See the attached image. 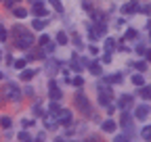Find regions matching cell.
Here are the masks:
<instances>
[{"instance_id": "obj_1", "label": "cell", "mask_w": 151, "mask_h": 142, "mask_svg": "<svg viewBox=\"0 0 151 142\" xmlns=\"http://www.w3.org/2000/svg\"><path fill=\"white\" fill-rule=\"evenodd\" d=\"M11 38H13V42H15V46H17V48L27 50V48H32V46H34V36H32L23 25H19V23L11 27Z\"/></svg>"}, {"instance_id": "obj_2", "label": "cell", "mask_w": 151, "mask_h": 142, "mask_svg": "<svg viewBox=\"0 0 151 142\" xmlns=\"http://www.w3.org/2000/svg\"><path fill=\"white\" fill-rule=\"evenodd\" d=\"M2 94H4V100H13V102H19V100H21V96H23V92L19 90V86H17V84H9V86H4Z\"/></svg>"}, {"instance_id": "obj_3", "label": "cell", "mask_w": 151, "mask_h": 142, "mask_svg": "<svg viewBox=\"0 0 151 142\" xmlns=\"http://www.w3.org/2000/svg\"><path fill=\"white\" fill-rule=\"evenodd\" d=\"M120 128L124 130V134H128L132 138V117L126 109H122V117H120Z\"/></svg>"}, {"instance_id": "obj_4", "label": "cell", "mask_w": 151, "mask_h": 142, "mask_svg": "<svg viewBox=\"0 0 151 142\" xmlns=\"http://www.w3.org/2000/svg\"><path fill=\"white\" fill-rule=\"evenodd\" d=\"M76 104H78V109L82 111V113H90V102H88V98H86V94L84 92H78L76 94Z\"/></svg>"}, {"instance_id": "obj_5", "label": "cell", "mask_w": 151, "mask_h": 142, "mask_svg": "<svg viewBox=\"0 0 151 142\" xmlns=\"http://www.w3.org/2000/svg\"><path fill=\"white\" fill-rule=\"evenodd\" d=\"M55 117H57V123H59V126H69L71 123V111L69 109H59V113Z\"/></svg>"}, {"instance_id": "obj_6", "label": "cell", "mask_w": 151, "mask_h": 142, "mask_svg": "<svg viewBox=\"0 0 151 142\" xmlns=\"http://www.w3.org/2000/svg\"><path fill=\"white\" fill-rule=\"evenodd\" d=\"M139 0H128V2L122 6V13L124 15H134V13H139Z\"/></svg>"}, {"instance_id": "obj_7", "label": "cell", "mask_w": 151, "mask_h": 142, "mask_svg": "<svg viewBox=\"0 0 151 142\" xmlns=\"http://www.w3.org/2000/svg\"><path fill=\"white\" fill-rule=\"evenodd\" d=\"M48 96H50V100H59L63 94H61V90H59V86H57V82L55 80H50L48 82Z\"/></svg>"}, {"instance_id": "obj_8", "label": "cell", "mask_w": 151, "mask_h": 142, "mask_svg": "<svg viewBox=\"0 0 151 142\" xmlns=\"http://www.w3.org/2000/svg\"><path fill=\"white\" fill-rule=\"evenodd\" d=\"M134 117H137V119H141V121H145V119L149 117V104H147V102L134 109Z\"/></svg>"}, {"instance_id": "obj_9", "label": "cell", "mask_w": 151, "mask_h": 142, "mask_svg": "<svg viewBox=\"0 0 151 142\" xmlns=\"http://www.w3.org/2000/svg\"><path fill=\"white\" fill-rule=\"evenodd\" d=\"M101 130H103V132H107V134H113V132L118 130V123L113 121V119H107V121H103V123H101Z\"/></svg>"}, {"instance_id": "obj_10", "label": "cell", "mask_w": 151, "mask_h": 142, "mask_svg": "<svg viewBox=\"0 0 151 142\" xmlns=\"http://www.w3.org/2000/svg\"><path fill=\"white\" fill-rule=\"evenodd\" d=\"M132 104H134V98H132V96H128V94H124V96L120 98V102H118V107H120V109H130Z\"/></svg>"}, {"instance_id": "obj_11", "label": "cell", "mask_w": 151, "mask_h": 142, "mask_svg": "<svg viewBox=\"0 0 151 142\" xmlns=\"http://www.w3.org/2000/svg\"><path fill=\"white\" fill-rule=\"evenodd\" d=\"M32 13H34L36 17H46V15H48V11H46V6H44L42 2H38V4H34V9H32Z\"/></svg>"}, {"instance_id": "obj_12", "label": "cell", "mask_w": 151, "mask_h": 142, "mask_svg": "<svg viewBox=\"0 0 151 142\" xmlns=\"http://www.w3.org/2000/svg\"><path fill=\"white\" fill-rule=\"evenodd\" d=\"M36 73H38L36 69H27V67H23V69H21V75H19V77H21L23 82H29V80L36 75Z\"/></svg>"}, {"instance_id": "obj_13", "label": "cell", "mask_w": 151, "mask_h": 142, "mask_svg": "<svg viewBox=\"0 0 151 142\" xmlns=\"http://www.w3.org/2000/svg\"><path fill=\"white\" fill-rule=\"evenodd\" d=\"M90 17L94 19V23H107V15L99 13V11H90Z\"/></svg>"}, {"instance_id": "obj_14", "label": "cell", "mask_w": 151, "mask_h": 142, "mask_svg": "<svg viewBox=\"0 0 151 142\" xmlns=\"http://www.w3.org/2000/svg\"><path fill=\"white\" fill-rule=\"evenodd\" d=\"M103 80H105V84H109V86H111V84H120V82H122V73H111V75H105Z\"/></svg>"}, {"instance_id": "obj_15", "label": "cell", "mask_w": 151, "mask_h": 142, "mask_svg": "<svg viewBox=\"0 0 151 142\" xmlns=\"http://www.w3.org/2000/svg\"><path fill=\"white\" fill-rule=\"evenodd\" d=\"M139 88H141V90H139V96L147 102V100H149V96H151V88H149L147 84H143V86H139Z\"/></svg>"}, {"instance_id": "obj_16", "label": "cell", "mask_w": 151, "mask_h": 142, "mask_svg": "<svg viewBox=\"0 0 151 142\" xmlns=\"http://www.w3.org/2000/svg\"><path fill=\"white\" fill-rule=\"evenodd\" d=\"M11 11H13V15L17 17V19H23V17H27V9H23V6H13Z\"/></svg>"}, {"instance_id": "obj_17", "label": "cell", "mask_w": 151, "mask_h": 142, "mask_svg": "<svg viewBox=\"0 0 151 142\" xmlns=\"http://www.w3.org/2000/svg\"><path fill=\"white\" fill-rule=\"evenodd\" d=\"M44 126H46L48 130H57V126H59V123H57V121L52 119V115L48 113V115H44Z\"/></svg>"}, {"instance_id": "obj_18", "label": "cell", "mask_w": 151, "mask_h": 142, "mask_svg": "<svg viewBox=\"0 0 151 142\" xmlns=\"http://www.w3.org/2000/svg\"><path fill=\"white\" fill-rule=\"evenodd\" d=\"M61 67V61H55V59H50V61H46V71H50V73H55L57 69Z\"/></svg>"}, {"instance_id": "obj_19", "label": "cell", "mask_w": 151, "mask_h": 142, "mask_svg": "<svg viewBox=\"0 0 151 142\" xmlns=\"http://www.w3.org/2000/svg\"><path fill=\"white\" fill-rule=\"evenodd\" d=\"M88 69H90L92 75H101V73H103V69H101V65H99L97 61H94V63H88Z\"/></svg>"}, {"instance_id": "obj_20", "label": "cell", "mask_w": 151, "mask_h": 142, "mask_svg": "<svg viewBox=\"0 0 151 142\" xmlns=\"http://www.w3.org/2000/svg\"><path fill=\"white\" fill-rule=\"evenodd\" d=\"M132 67H134L137 71H139V73H145V71H147V61H137V63H132Z\"/></svg>"}, {"instance_id": "obj_21", "label": "cell", "mask_w": 151, "mask_h": 142, "mask_svg": "<svg viewBox=\"0 0 151 142\" xmlns=\"http://www.w3.org/2000/svg\"><path fill=\"white\" fill-rule=\"evenodd\" d=\"M32 27H34V29H38V31H40V29H44V27H46V21H42V19H40V17H36V19L32 21Z\"/></svg>"}, {"instance_id": "obj_22", "label": "cell", "mask_w": 151, "mask_h": 142, "mask_svg": "<svg viewBox=\"0 0 151 142\" xmlns=\"http://www.w3.org/2000/svg\"><path fill=\"white\" fill-rule=\"evenodd\" d=\"M67 42H69V38H67V33H65V31H59V33H57V44L65 46Z\"/></svg>"}, {"instance_id": "obj_23", "label": "cell", "mask_w": 151, "mask_h": 142, "mask_svg": "<svg viewBox=\"0 0 151 142\" xmlns=\"http://www.w3.org/2000/svg\"><path fill=\"white\" fill-rule=\"evenodd\" d=\"M130 80H132V84H134V86H143V84H145V77H143V73H134V75H132Z\"/></svg>"}, {"instance_id": "obj_24", "label": "cell", "mask_w": 151, "mask_h": 142, "mask_svg": "<svg viewBox=\"0 0 151 142\" xmlns=\"http://www.w3.org/2000/svg\"><path fill=\"white\" fill-rule=\"evenodd\" d=\"M92 27L97 29V33H99V36H105V33H107V23H94Z\"/></svg>"}, {"instance_id": "obj_25", "label": "cell", "mask_w": 151, "mask_h": 142, "mask_svg": "<svg viewBox=\"0 0 151 142\" xmlns=\"http://www.w3.org/2000/svg\"><path fill=\"white\" fill-rule=\"evenodd\" d=\"M13 67H17L19 71H21L23 67H27V59H15L13 61Z\"/></svg>"}, {"instance_id": "obj_26", "label": "cell", "mask_w": 151, "mask_h": 142, "mask_svg": "<svg viewBox=\"0 0 151 142\" xmlns=\"http://www.w3.org/2000/svg\"><path fill=\"white\" fill-rule=\"evenodd\" d=\"M105 50H107V52H113V50H116V40H113V38H107V40H105Z\"/></svg>"}, {"instance_id": "obj_27", "label": "cell", "mask_w": 151, "mask_h": 142, "mask_svg": "<svg viewBox=\"0 0 151 142\" xmlns=\"http://www.w3.org/2000/svg\"><path fill=\"white\" fill-rule=\"evenodd\" d=\"M137 36H139V33H137V29L128 27V29H126V33H124V40H134Z\"/></svg>"}, {"instance_id": "obj_28", "label": "cell", "mask_w": 151, "mask_h": 142, "mask_svg": "<svg viewBox=\"0 0 151 142\" xmlns=\"http://www.w3.org/2000/svg\"><path fill=\"white\" fill-rule=\"evenodd\" d=\"M59 109H61V107H59V102H57V100H52V102L48 104V113H50V115H57V113H59Z\"/></svg>"}, {"instance_id": "obj_29", "label": "cell", "mask_w": 151, "mask_h": 142, "mask_svg": "<svg viewBox=\"0 0 151 142\" xmlns=\"http://www.w3.org/2000/svg\"><path fill=\"white\" fill-rule=\"evenodd\" d=\"M48 4H50L55 11H59V13L63 11V4H61V0H48Z\"/></svg>"}, {"instance_id": "obj_30", "label": "cell", "mask_w": 151, "mask_h": 142, "mask_svg": "<svg viewBox=\"0 0 151 142\" xmlns=\"http://www.w3.org/2000/svg\"><path fill=\"white\" fill-rule=\"evenodd\" d=\"M0 126H2L4 130H9V128L13 126V121H11V117H6V115H4L2 119H0Z\"/></svg>"}, {"instance_id": "obj_31", "label": "cell", "mask_w": 151, "mask_h": 142, "mask_svg": "<svg viewBox=\"0 0 151 142\" xmlns=\"http://www.w3.org/2000/svg\"><path fill=\"white\" fill-rule=\"evenodd\" d=\"M88 38H90V40L94 42V40H99V38H101V36L97 33V29H94V27H90V29H88Z\"/></svg>"}, {"instance_id": "obj_32", "label": "cell", "mask_w": 151, "mask_h": 142, "mask_svg": "<svg viewBox=\"0 0 151 142\" xmlns=\"http://www.w3.org/2000/svg\"><path fill=\"white\" fill-rule=\"evenodd\" d=\"M55 48H57V46H55V44H52L50 40H48V42H46V44L42 46V50H44V52H55Z\"/></svg>"}, {"instance_id": "obj_33", "label": "cell", "mask_w": 151, "mask_h": 142, "mask_svg": "<svg viewBox=\"0 0 151 142\" xmlns=\"http://www.w3.org/2000/svg\"><path fill=\"white\" fill-rule=\"evenodd\" d=\"M9 40V31H6V27H0V42H6Z\"/></svg>"}, {"instance_id": "obj_34", "label": "cell", "mask_w": 151, "mask_h": 142, "mask_svg": "<svg viewBox=\"0 0 151 142\" xmlns=\"http://www.w3.org/2000/svg\"><path fill=\"white\" fill-rule=\"evenodd\" d=\"M141 136H143L145 140H149V138H151V130H149V126H145V128L141 130Z\"/></svg>"}, {"instance_id": "obj_35", "label": "cell", "mask_w": 151, "mask_h": 142, "mask_svg": "<svg viewBox=\"0 0 151 142\" xmlns=\"http://www.w3.org/2000/svg\"><path fill=\"white\" fill-rule=\"evenodd\" d=\"M69 82H71V84H73V86H78V88H80V86H82V84H84V80H82V77H80V75H76V77H71V80H69Z\"/></svg>"}, {"instance_id": "obj_36", "label": "cell", "mask_w": 151, "mask_h": 142, "mask_svg": "<svg viewBox=\"0 0 151 142\" xmlns=\"http://www.w3.org/2000/svg\"><path fill=\"white\" fill-rule=\"evenodd\" d=\"M17 138H19V140H21V142H25V140H29L32 136L27 134V130H23V132H19V136H17Z\"/></svg>"}, {"instance_id": "obj_37", "label": "cell", "mask_w": 151, "mask_h": 142, "mask_svg": "<svg viewBox=\"0 0 151 142\" xmlns=\"http://www.w3.org/2000/svg\"><path fill=\"white\" fill-rule=\"evenodd\" d=\"M139 13H143L145 17H149V13H151V6H149V4H145V6H139Z\"/></svg>"}, {"instance_id": "obj_38", "label": "cell", "mask_w": 151, "mask_h": 142, "mask_svg": "<svg viewBox=\"0 0 151 142\" xmlns=\"http://www.w3.org/2000/svg\"><path fill=\"white\" fill-rule=\"evenodd\" d=\"M73 44L78 46V48H84V44H82V40H80V36H73Z\"/></svg>"}, {"instance_id": "obj_39", "label": "cell", "mask_w": 151, "mask_h": 142, "mask_svg": "<svg viewBox=\"0 0 151 142\" xmlns=\"http://www.w3.org/2000/svg\"><path fill=\"white\" fill-rule=\"evenodd\" d=\"M48 40H50V38H48V36L44 33V36H40V40H38V44H40V46H44V44H46Z\"/></svg>"}, {"instance_id": "obj_40", "label": "cell", "mask_w": 151, "mask_h": 142, "mask_svg": "<svg viewBox=\"0 0 151 142\" xmlns=\"http://www.w3.org/2000/svg\"><path fill=\"white\" fill-rule=\"evenodd\" d=\"M101 63H111V52H105L103 59H101Z\"/></svg>"}, {"instance_id": "obj_41", "label": "cell", "mask_w": 151, "mask_h": 142, "mask_svg": "<svg viewBox=\"0 0 151 142\" xmlns=\"http://www.w3.org/2000/svg\"><path fill=\"white\" fill-rule=\"evenodd\" d=\"M128 138H130L128 134H120V136H116V140H118V142H124V140H128Z\"/></svg>"}, {"instance_id": "obj_42", "label": "cell", "mask_w": 151, "mask_h": 142, "mask_svg": "<svg viewBox=\"0 0 151 142\" xmlns=\"http://www.w3.org/2000/svg\"><path fill=\"white\" fill-rule=\"evenodd\" d=\"M34 126V119H23V128H32Z\"/></svg>"}, {"instance_id": "obj_43", "label": "cell", "mask_w": 151, "mask_h": 142, "mask_svg": "<svg viewBox=\"0 0 151 142\" xmlns=\"http://www.w3.org/2000/svg\"><path fill=\"white\" fill-rule=\"evenodd\" d=\"M88 50H90V55H94V57H97V55H99V48H97V46H94V44H92V46H90Z\"/></svg>"}, {"instance_id": "obj_44", "label": "cell", "mask_w": 151, "mask_h": 142, "mask_svg": "<svg viewBox=\"0 0 151 142\" xmlns=\"http://www.w3.org/2000/svg\"><path fill=\"white\" fill-rule=\"evenodd\" d=\"M82 6H84V11H88V13L92 11V6H90V2H88V0H84V2H82Z\"/></svg>"}, {"instance_id": "obj_45", "label": "cell", "mask_w": 151, "mask_h": 142, "mask_svg": "<svg viewBox=\"0 0 151 142\" xmlns=\"http://www.w3.org/2000/svg\"><path fill=\"white\" fill-rule=\"evenodd\" d=\"M4 4H6V9H13L17 2H15V0H4Z\"/></svg>"}, {"instance_id": "obj_46", "label": "cell", "mask_w": 151, "mask_h": 142, "mask_svg": "<svg viewBox=\"0 0 151 142\" xmlns=\"http://www.w3.org/2000/svg\"><path fill=\"white\" fill-rule=\"evenodd\" d=\"M145 50H147V46H143V44H139V46H137V52H139V55H143Z\"/></svg>"}, {"instance_id": "obj_47", "label": "cell", "mask_w": 151, "mask_h": 142, "mask_svg": "<svg viewBox=\"0 0 151 142\" xmlns=\"http://www.w3.org/2000/svg\"><path fill=\"white\" fill-rule=\"evenodd\" d=\"M23 94H27V96H32V94H34V90H32V88L27 86V88H25V90H23Z\"/></svg>"}, {"instance_id": "obj_48", "label": "cell", "mask_w": 151, "mask_h": 142, "mask_svg": "<svg viewBox=\"0 0 151 142\" xmlns=\"http://www.w3.org/2000/svg\"><path fill=\"white\" fill-rule=\"evenodd\" d=\"M34 113H36V115H42V111H40V104H36V107H34Z\"/></svg>"}, {"instance_id": "obj_49", "label": "cell", "mask_w": 151, "mask_h": 142, "mask_svg": "<svg viewBox=\"0 0 151 142\" xmlns=\"http://www.w3.org/2000/svg\"><path fill=\"white\" fill-rule=\"evenodd\" d=\"M29 2H32V4H38V2H42V0H29Z\"/></svg>"}, {"instance_id": "obj_50", "label": "cell", "mask_w": 151, "mask_h": 142, "mask_svg": "<svg viewBox=\"0 0 151 142\" xmlns=\"http://www.w3.org/2000/svg\"><path fill=\"white\" fill-rule=\"evenodd\" d=\"M15 2H21V0H15Z\"/></svg>"}, {"instance_id": "obj_51", "label": "cell", "mask_w": 151, "mask_h": 142, "mask_svg": "<svg viewBox=\"0 0 151 142\" xmlns=\"http://www.w3.org/2000/svg\"><path fill=\"white\" fill-rule=\"evenodd\" d=\"M0 80H2V73H0Z\"/></svg>"}]
</instances>
